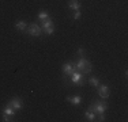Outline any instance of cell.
Returning a JSON list of instances; mask_svg holds the SVG:
<instances>
[{"instance_id": "obj_7", "label": "cell", "mask_w": 128, "mask_h": 122, "mask_svg": "<svg viewBox=\"0 0 128 122\" xmlns=\"http://www.w3.org/2000/svg\"><path fill=\"white\" fill-rule=\"evenodd\" d=\"M10 105H11V107H12L14 110H19V109H22V102H20L19 98H14V99L10 102Z\"/></svg>"}, {"instance_id": "obj_6", "label": "cell", "mask_w": 128, "mask_h": 122, "mask_svg": "<svg viewBox=\"0 0 128 122\" xmlns=\"http://www.w3.org/2000/svg\"><path fill=\"white\" fill-rule=\"evenodd\" d=\"M98 94L101 98H108L109 96V87L108 85H100L98 87Z\"/></svg>"}, {"instance_id": "obj_11", "label": "cell", "mask_w": 128, "mask_h": 122, "mask_svg": "<svg viewBox=\"0 0 128 122\" xmlns=\"http://www.w3.org/2000/svg\"><path fill=\"white\" fill-rule=\"evenodd\" d=\"M15 27H16V30H19V31H23V30H26V23L23 22V20H18Z\"/></svg>"}, {"instance_id": "obj_15", "label": "cell", "mask_w": 128, "mask_h": 122, "mask_svg": "<svg viewBox=\"0 0 128 122\" xmlns=\"http://www.w3.org/2000/svg\"><path fill=\"white\" fill-rule=\"evenodd\" d=\"M89 83H90V84H93V85H94V87H98V84H100V81H98V80H97V79H96V77H90V80H89Z\"/></svg>"}, {"instance_id": "obj_12", "label": "cell", "mask_w": 128, "mask_h": 122, "mask_svg": "<svg viewBox=\"0 0 128 122\" xmlns=\"http://www.w3.org/2000/svg\"><path fill=\"white\" fill-rule=\"evenodd\" d=\"M86 118H87V121H94L96 120V113L94 111H91V110H89V111H86Z\"/></svg>"}, {"instance_id": "obj_16", "label": "cell", "mask_w": 128, "mask_h": 122, "mask_svg": "<svg viewBox=\"0 0 128 122\" xmlns=\"http://www.w3.org/2000/svg\"><path fill=\"white\" fill-rule=\"evenodd\" d=\"M74 18H75V19H79V18H80V12H79V10H76V11H75V14H74Z\"/></svg>"}, {"instance_id": "obj_9", "label": "cell", "mask_w": 128, "mask_h": 122, "mask_svg": "<svg viewBox=\"0 0 128 122\" xmlns=\"http://www.w3.org/2000/svg\"><path fill=\"white\" fill-rule=\"evenodd\" d=\"M68 5H70V8H72L74 11H76V10H79V7H80V3H79L78 0H70Z\"/></svg>"}, {"instance_id": "obj_10", "label": "cell", "mask_w": 128, "mask_h": 122, "mask_svg": "<svg viewBox=\"0 0 128 122\" xmlns=\"http://www.w3.org/2000/svg\"><path fill=\"white\" fill-rule=\"evenodd\" d=\"M67 99H68V102H71V103H74V105H79V103H80V96H68L67 98Z\"/></svg>"}, {"instance_id": "obj_13", "label": "cell", "mask_w": 128, "mask_h": 122, "mask_svg": "<svg viewBox=\"0 0 128 122\" xmlns=\"http://www.w3.org/2000/svg\"><path fill=\"white\" fill-rule=\"evenodd\" d=\"M38 18H40V20H41V22H44L45 19H48V18H49V15H48L45 11H41L38 14Z\"/></svg>"}, {"instance_id": "obj_17", "label": "cell", "mask_w": 128, "mask_h": 122, "mask_svg": "<svg viewBox=\"0 0 128 122\" xmlns=\"http://www.w3.org/2000/svg\"><path fill=\"white\" fill-rule=\"evenodd\" d=\"M100 121H105V115H104V113H100Z\"/></svg>"}, {"instance_id": "obj_5", "label": "cell", "mask_w": 128, "mask_h": 122, "mask_svg": "<svg viewBox=\"0 0 128 122\" xmlns=\"http://www.w3.org/2000/svg\"><path fill=\"white\" fill-rule=\"evenodd\" d=\"M71 79H72V81L74 83H76V84H82L83 83V76H82V73L80 72H75L71 75Z\"/></svg>"}, {"instance_id": "obj_4", "label": "cell", "mask_w": 128, "mask_h": 122, "mask_svg": "<svg viewBox=\"0 0 128 122\" xmlns=\"http://www.w3.org/2000/svg\"><path fill=\"white\" fill-rule=\"evenodd\" d=\"M75 71V65L72 62H68V64H64V66H63V72L66 73V75H70L71 76L72 73H74Z\"/></svg>"}, {"instance_id": "obj_2", "label": "cell", "mask_w": 128, "mask_h": 122, "mask_svg": "<svg viewBox=\"0 0 128 122\" xmlns=\"http://www.w3.org/2000/svg\"><path fill=\"white\" fill-rule=\"evenodd\" d=\"M106 107H108V105H106V102H97V103H94V105H91L90 106V110L91 111H94V113H105V110Z\"/></svg>"}, {"instance_id": "obj_14", "label": "cell", "mask_w": 128, "mask_h": 122, "mask_svg": "<svg viewBox=\"0 0 128 122\" xmlns=\"http://www.w3.org/2000/svg\"><path fill=\"white\" fill-rule=\"evenodd\" d=\"M53 31H54V27L53 26H48V27H45V29H44V33H45V34H48V35L53 34Z\"/></svg>"}, {"instance_id": "obj_3", "label": "cell", "mask_w": 128, "mask_h": 122, "mask_svg": "<svg viewBox=\"0 0 128 122\" xmlns=\"http://www.w3.org/2000/svg\"><path fill=\"white\" fill-rule=\"evenodd\" d=\"M27 33H29L30 35H33V37H38L42 31H41V27H40L38 24L33 23V24H30V26L27 27Z\"/></svg>"}, {"instance_id": "obj_1", "label": "cell", "mask_w": 128, "mask_h": 122, "mask_svg": "<svg viewBox=\"0 0 128 122\" xmlns=\"http://www.w3.org/2000/svg\"><path fill=\"white\" fill-rule=\"evenodd\" d=\"M75 68H76L80 73H90L91 69H93L90 61H87L86 59H79V61L75 64Z\"/></svg>"}, {"instance_id": "obj_8", "label": "cell", "mask_w": 128, "mask_h": 122, "mask_svg": "<svg viewBox=\"0 0 128 122\" xmlns=\"http://www.w3.org/2000/svg\"><path fill=\"white\" fill-rule=\"evenodd\" d=\"M3 114L4 115H8V117H14V114H15V110L11 107V105L8 103L7 106H6V109L3 110Z\"/></svg>"}]
</instances>
